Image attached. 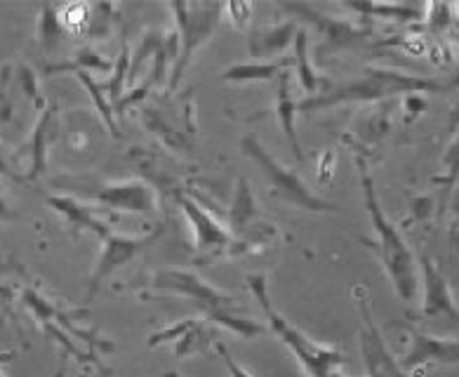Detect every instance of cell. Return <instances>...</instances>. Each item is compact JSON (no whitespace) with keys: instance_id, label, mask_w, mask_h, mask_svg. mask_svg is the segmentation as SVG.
Listing matches in <instances>:
<instances>
[{"instance_id":"11","label":"cell","mask_w":459,"mask_h":377,"mask_svg":"<svg viewBox=\"0 0 459 377\" xmlns=\"http://www.w3.org/2000/svg\"><path fill=\"white\" fill-rule=\"evenodd\" d=\"M421 295L420 316L429 323H440L459 335V304L453 295V288L447 283L446 274L438 269V264L431 258H421Z\"/></svg>"},{"instance_id":"5","label":"cell","mask_w":459,"mask_h":377,"mask_svg":"<svg viewBox=\"0 0 459 377\" xmlns=\"http://www.w3.org/2000/svg\"><path fill=\"white\" fill-rule=\"evenodd\" d=\"M20 302L22 307L31 311L33 319L39 320L45 333L57 342H64V354H76L78 358L95 361L92 356L116 352V345L111 339L101 338L92 328L76 326V320L85 311H69V309L59 307L52 300H48L36 285H24L20 290Z\"/></svg>"},{"instance_id":"26","label":"cell","mask_w":459,"mask_h":377,"mask_svg":"<svg viewBox=\"0 0 459 377\" xmlns=\"http://www.w3.org/2000/svg\"><path fill=\"white\" fill-rule=\"evenodd\" d=\"M59 22H62L64 31L76 33V36L78 33H82V36H85L90 24V5H81V3H76V5L59 7Z\"/></svg>"},{"instance_id":"18","label":"cell","mask_w":459,"mask_h":377,"mask_svg":"<svg viewBox=\"0 0 459 377\" xmlns=\"http://www.w3.org/2000/svg\"><path fill=\"white\" fill-rule=\"evenodd\" d=\"M276 118L281 123V130L285 135V142H288L292 156L302 163L304 153L302 145H299V135H297V101L292 97V81H290V74L283 71L278 75V90H276Z\"/></svg>"},{"instance_id":"29","label":"cell","mask_w":459,"mask_h":377,"mask_svg":"<svg viewBox=\"0 0 459 377\" xmlns=\"http://www.w3.org/2000/svg\"><path fill=\"white\" fill-rule=\"evenodd\" d=\"M224 13L231 14V24L243 31V29H250V17H252V5L250 3H231V5H224Z\"/></svg>"},{"instance_id":"9","label":"cell","mask_w":459,"mask_h":377,"mask_svg":"<svg viewBox=\"0 0 459 377\" xmlns=\"http://www.w3.org/2000/svg\"><path fill=\"white\" fill-rule=\"evenodd\" d=\"M165 233V226L158 224L144 236H126V233L111 232L107 239H101V252L97 258L95 269L90 274L88 281V297L85 302H92L97 295V290L101 288V283L107 281L108 276H114L120 267H126L127 262H133L139 252H144L152 243H156Z\"/></svg>"},{"instance_id":"6","label":"cell","mask_w":459,"mask_h":377,"mask_svg":"<svg viewBox=\"0 0 459 377\" xmlns=\"http://www.w3.org/2000/svg\"><path fill=\"white\" fill-rule=\"evenodd\" d=\"M240 151H243V156L250 158L252 163L257 165L262 177L271 187V194L276 196V198L299 207V210H307V213H337V207L333 203H327L325 198L316 196L304 184L302 177L297 175L292 168L281 163L255 135H246V137L240 139Z\"/></svg>"},{"instance_id":"37","label":"cell","mask_w":459,"mask_h":377,"mask_svg":"<svg viewBox=\"0 0 459 377\" xmlns=\"http://www.w3.org/2000/svg\"><path fill=\"white\" fill-rule=\"evenodd\" d=\"M0 377H7L5 371H3V365H0Z\"/></svg>"},{"instance_id":"10","label":"cell","mask_w":459,"mask_h":377,"mask_svg":"<svg viewBox=\"0 0 459 377\" xmlns=\"http://www.w3.org/2000/svg\"><path fill=\"white\" fill-rule=\"evenodd\" d=\"M177 206L182 210V215L189 222L191 232H194V248L195 250L205 252L203 259L220 258V255H240L238 243L227 229V224H221L210 210L195 201L194 196L177 194Z\"/></svg>"},{"instance_id":"7","label":"cell","mask_w":459,"mask_h":377,"mask_svg":"<svg viewBox=\"0 0 459 377\" xmlns=\"http://www.w3.org/2000/svg\"><path fill=\"white\" fill-rule=\"evenodd\" d=\"M168 10L175 17V33L179 38V57L170 71V90H177L195 52L208 43L224 19V3H170Z\"/></svg>"},{"instance_id":"19","label":"cell","mask_w":459,"mask_h":377,"mask_svg":"<svg viewBox=\"0 0 459 377\" xmlns=\"http://www.w3.org/2000/svg\"><path fill=\"white\" fill-rule=\"evenodd\" d=\"M55 118H57V104L50 101L48 107L40 113L39 123L33 127L31 135V165H29V175L26 180H36L45 172V165H48V146H50V130L55 126Z\"/></svg>"},{"instance_id":"22","label":"cell","mask_w":459,"mask_h":377,"mask_svg":"<svg viewBox=\"0 0 459 377\" xmlns=\"http://www.w3.org/2000/svg\"><path fill=\"white\" fill-rule=\"evenodd\" d=\"M307 31L299 29L295 36V57H292V69H295L297 83L302 85V90L307 92V97H314V94L321 92V78L311 66V59H308V43H307Z\"/></svg>"},{"instance_id":"16","label":"cell","mask_w":459,"mask_h":377,"mask_svg":"<svg viewBox=\"0 0 459 377\" xmlns=\"http://www.w3.org/2000/svg\"><path fill=\"white\" fill-rule=\"evenodd\" d=\"M259 220H264V213L259 210L257 201H255L247 177L240 175L238 182H236V191H233L231 207H229L227 229L231 232L233 239L240 241L246 239L247 233L255 232L259 224H264Z\"/></svg>"},{"instance_id":"32","label":"cell","mask_w":459,"mask_h":377,"mask_svg":"<svg viewBox=\"0 0 459 377\" xmlns=\"http://www.w3.org/2000/svg\"><path fill=\"white\" fill-rule=\"evenodd\" d=\"M0 175L13 177V180H22V182H24V177L17 175V172H14L13 165H10V158H7L5 146H3V145H0Z\"/></svg>"},{"instance_id":"27","label":"cell","mask_w":459,"mask_h":377,"mask_svg":"<svg viewBox=\"0 0 459 377\" xmlns=\"http://www.w3.org/2000/svg\"><path fill=\"white\" fill-rule=\"evenodd\" d=\"M443 175L434 177V184H440V187H457L459 182V127L455 139L447 145L446 156H443Z\"/></svg>"},{"instance_id":"3","label":"cell","mask_w":459,"mask_h":377,"mask_svg":"<svg viewBox=\"0 0 459 377\" xmlns=\"http://www.w3.org/2000/svg\"><path fill=\"white\" fill-rule=\"evenodd\" d=\"M144 285L149 290H139V300L156 295V293H168V295L191 300L198 311H203L205 320L227 328L243 339H255L269 333L264 323L238 314V297L214 288L212 283L198 276L194 269H160L146 278Z\"/></svg>"},{"instance_id":"21","label":"cell","mask_w":459,"mask_h":377,"mask_svg":"<svg viewBox=\"0 0 459 377\" xmlns=\"http://www.w3.org/2000/svg\"><path fill=\"white\" fill-rule=\"evenodd\" d=\"M74 71H100V74H111L114 71V62L100 55L92 48H81L76 55L71 57L69 62L59 64H48L43 69V75H55V74H74Z\"/></svg>"},{"instance_id":"28","label":"cell","mask_w":459,"mask_h":377,"mask_svg":"<svg viewBox=\"0 0 459 377\" xmlns=\"http://www.w3.org/2000/svg\"><path fill=\"white\" fill-rule=\"evenodd\" d=\"M17 81H20V85H22V90H24L26 97H29V100H31L36 107L43 109L45 101L40 100L39 75H36V71H33L29 64H20V66H17Z\"/></svg>"},{"instance_id":"33","label":"cell","mask_w":459,"mask_h":377,"mask_svg":"<svg viewBox=\"0 0 459 377\" xmlns=\"http://www.w3.org/2000/svg\"><path fill=\"white\" fill-rule=\"evenodd\" d=\"M10 220H14V210L10 207V203L0 196V222H10Z\"/></svg>"},{"instance_id":"23","label":"cell","mask_w":459,"mask_h":377,"mask_svg":"<svg viewBox=\"0 0 459 377\" xmlns=\"http://www.w3.org/2000/svg\"><path fill=\"white\" fill-rule=\"evenodd\" d=\"M344 10L359 13L363 17L372 19H386V22H412V19H421V10L415 5H377V3H346L342 5Z\"/></svg>"},{"instance_id":"8","label":"cell","mask_w":459,"mask_h":377,"mask_svg":"<svg viewBox=\"0 0 459 377\" xmlns=\"http://www.w3.org/2000/svg\"><path fill=\"white\" fill-rule=\"evenodd\" d=\"M66 184V182H64ZM69 191L81 194L82 201L100 206L101 210H116V213H139L152 215L156 210V191L144 180H101V182H88V180H74L66 184Z\"/></svg>"},{"instance_id":"30","label":"cell","mask_w":459,"mask_h":377,"mask_svg":"<svg viewBox=\"0 0 459 377\" xmlns=\"http://www.w3.org/2000/svg\"><path fill=\"white\" fill-rule=\"evenodd\" d=\"M217 352H220L221 361H224V365H227L229 375H231V377H255L250 371H247L246 365H240L238 361L231 356V352H229L227 346L221 345V342H217Z\"/></svg>"},{"instance_id":"35","label":"cell","mask_w":459,"mask_h":377,"mask_svg":"<svg viewBox=\"0 0 459 377\" xmlns=\"http://www.w3.org/2000/svg\"><path fill=\"white\" fill-rule=\"evenodd\" d=\"M450 241L453 245H459V217H455L453 226H450Z\"/></svg>"},{"instance_id":"2","label":"cell","mask_w":459,"mask_h":377,"mask_svg":"<svg viewBox=\"0 0 459 377\" xmlns=\"http://www.w3.org/2000/svg\"><path fill=\"white\" fill-rule=\"evenodd\" d=\"M356 165H359L360 172L365 210L370 215L372 229H375V236H377V239H363V236H356V239L368 245L370 250H375L398 300L405 307H415L417 297H420V262H417L415 252L410 250V245L401 236L398 226L384 215L377 191H375V180L368 172L365 161L356 158Z\"/></svg>"},{"instance_id":"15","label":"cell","mask_w":459,"mask_h":377,"mask_svg":"<svg viewBox=\"0 0 459 377\" xmlns=\"http://www.w3.org/2000/svg\"><path fill=\"white\" fill-rule=\"evenodd\" d=\"M281 10L295 14L297 19H304L307 24H311L318 33L327 38V43L333 48H349V45L360 43L368 36V29L356 26L353 22H344V19L327 17V14L316 13L314 7L304 5V3H281Z\"/></svg>"},{"instance_id":"12","label":"cell","mask_w":459,"mask_h":377,"mask_svg":"<svg viewBox=\"0 0 459 377\" xmlns=\"http://www.w3.org/2000/svg\"><path fill=\"white\" fill-rule=\"evenodd\" d=\"M146 345H170L175 358L208 356L212 346H217V333H214V328L208 326L205 319H182L149 335Z\"/></svg>"},{"instance_id":"1","label":"cell","mask_w":459,"mask_h":377,"mask_svg":"<svg viewBox=\"0 0 459 377\" xmlns=\"http://www.w3.org/2000/svg\"><path fill=\"white\" fill-rule=\"evenodd\" d=\"M457 85L459 81H443V78H434V75H417L408 74V71L384 69V66H368L359 78L330 85L314 97H304L302 101H297V113L311 116V113L342 107V104H372V101L389 100V97L447 92Z\"/></svg>"},{"instance_id":"20","label":"cell","mask_w":459,"mask_h":377,"mask_svg":"<svg viewBox=\"0 0 459 377\" xmlns=\"http://www.w3.org/2000/svg\"><path fill=\"white\" fill-rule=\"evenodd\" d=\"M292 66V59H281V62H240L233 64L229 69L221 71V81L224 83H264L273 81L278 75Z\"/></svg>"},{"instance_id":"17","label":"cell","mask_w":459,"mask_h":377,"mask_svg":"<svg viewBox=\"0 0 459 377\" xmlns=\"http://www.w3.org/2000/svg\"><path fill=\"white\" fill-rule=\"evenodd\" d=\"M299 31L297 22H281L273 26H259L247 31V52L262 62V57H276L295 43V36Z\"/></svg>"},{"instance_id":"4","label":"cell","mask_w":459,"mask_h":377,"mask_svg":"<svg viewBox=\"0 0 459 377\" xmlns=\"http://www.w3.org/2000/svg\"><path fill=\"white\" fill-rule=\"evenodd\" d=\"M247 288H250L252 297L257 300L259 309L266 319V328L271 333L276 335L288 352L297 358V364L302 365V371L307 377H340L342 365L349 364V356L342 346L337 345H321L316 339L308 338L307 333H302L299 328H295L285 319L271 302L269 293V276L264 271H257V274H247L246 276Z\"/></svg>"},{"instance_id":"14","label":"cell","mask_w":459,"mask_h":377,"mask_svg":"<svg viewBox=\"0 0 459 377\" xmlns=\"http://www.w3.org/2000/svg\"><path fill=\"white\" fill-rule=\"evenodd\" d=\"M45 203L55 210V213L66 222L74 233H95L97 239H107L108 233L114 232L111 222L104 220L100 215V207L92 203L82 201L78 196L71 194H50Z\"/></svg>"},{"instance_id":"34","label":"cell","mask_w":459,"mask_h":377,"mask_svg":"<svg viewBox=\"0 0 459 377\" xmlns=\"http://www.w3.org/2000/svg\"><path fill=\"white\" fill-rule=\"evenodd\" d=\"M55 377H69V358H66V354H62V361H59Z\"/></svg>"},{"instance_id":"24","label":"cell","mask_w":459,"mask_h":377,"mask_svg":"<svg viewBox=\"0 0 459 377\" xmlns=\"http://www.w3.org/2000/svg\"><path fill=\"white\" fill-rule=\"evenodd\" d=\"M116 24V7L107 5V3H101V5H90V24L85 36L88 38H108L111 29Z\"/></svg>"},{"instance_id":"13","label":"cell","mask_w":459,"mask_h":377,"mask_svg":"<svg viewBox=\"0 0 459 377\" xmlns=\"http://www.w3.org/2000/svg\"><path fill=\"white\" fill-rule=\"evenodd\" d=\"M410 346L408 352L398 358L403 373L424 371L427 365H455L459 364V335L453 338H436L420 328H408Z\"/></svg>"},{"instance_id":"36","label":"cell","mask_w":459,"mask_h":377,"mask_svg":"<svg viewBox=\"0 0 459 377\" xmlns=\"http://www.w3.org/2000/svg\"><path fill=\"white\" fill-rule=\"evenodd\" d=\"M163 377H182V375H179V373H177V371H168Z\"/></svg>"},{"instance_id":"25","label":"cell","mask_w":459,"mask_h":377,"mask_svg":"<svg viewBox=\"0 0 459 377\" xmlns=\"http://www.w3.org/2000/svg\"><path fill=\"white\" fill-rule=\"evenodd\" d=\"M64 33V26L59 22V7L45 5L39 14V40L43 48H52Z\"/></svg>"},{"instance_id":"31","label":"cell","mask_w":459,"mask_h":377,"mask_svg":"<svg viewBox=\"0 0 459 377\" xmlns=\"http://www.w3.org/2000/svg\"><path fill=\"white\" fill-rule=\"evenodd\" d=\"M334 165H337V156H334L333 151L321 153V158H318V182L327 184L330 180H333Z\"/></svg>"}]
</instances>
